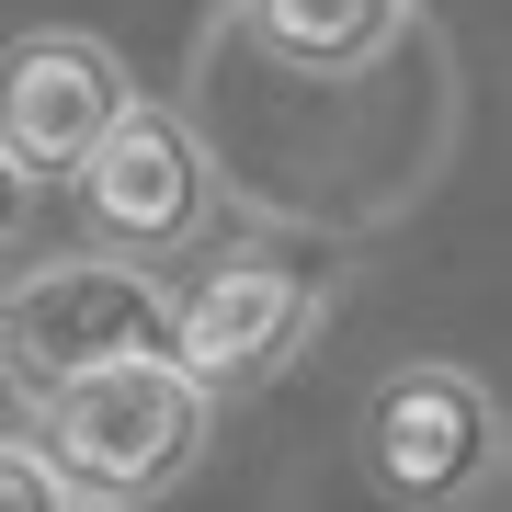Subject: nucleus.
<instances>
[{"label": "nucleus", "mask_w": 512, "mask_h": 512, "mask_svg": "<svg viewBox=\"0 0 512 512\" xmlns=\"http://www.w3.org/2000/svg\"><path fill=\"white\" fill-rule=\"evenodd\" d=\"M35 410H46L57 490H103V501H137V490H160V478H183L194 444H205V387L171 365V353L92 365V376H69Z\"/></svg>", "instance_id": "f257e3e1"}, {"label": "nucleus", "mask_w": 512, "mask_h": 512, "mask_svg": "<svg viewBox=\"0 0 512 512\" xmlns=\"http://www.w3.org/2000/svg\"><path fill=\"white\" fill-rule=\"evenodd\" d=\"M137 353H171V296L126 262H46L0 296V365L23 399H57L69 376L137 365Z\"/></svg>", "instance_id": "f03ea898"}, {"label": "nucleus", "mask_w": 512, "mask_h": 512, "mask_svg": "<svg viewBox=\"0 0 512 512\" xmlns=\"http://www.w3.org/2000/svg\"><path fill=\"white\" fill-rule=\"evenodd\" d=\"M319 319V285L296 274V262H217L183 308H171V365L194 387H239V376H274L296 342H308Z\"/></svg>", "instance_id": "7ed1b4c3"}, {"label": "nucleus", "mask_w": 512, "mask_h": 512, "mask_svg": "<svg viewBox=\"0 0 512 512\" xmlns=\"http://www.w3.org/2000/svg\"><path fill=\"white\" fill-rule=\"evenodd\" d=\"M114 114H126V69L92 35H23L0 57V160L12 171H80Z\"/></svg>", "instance_id": "20e7f679"}, {"label": "nucleus", "mask_w": 512, "mask_h": 512, "mask_svg": "<svg viewBox=\"0 0 512 512\" xmlns=\"http://www.w3.org/2000/svg\"><path fill=\"white\" fill-rule=\"evenodd\" d=\"M376 478L399 501H421V512H444V501H467L478 478H490V444H501V421H490V399H478V376H456V365H410L399 387L376 399Z\"/></svg>", "instance_id": "39448f33"}, {"label": "nucleus", "mask_w": 512, "mask_h": 512, "mask_svg": "<svg viewBox=\"0 0 512 512\" xmlns=\"http://www.w3.org/2000/svg\"><path fill=\"white\" fill-rule=\"evenodd\" d=\"M80 205H92L103 239H126V251H160V239H183L205 217V148L171 126V114H114V126L80 148Z\"/></svg>", "instance_id": "423d86ee"}, {"label": "nucleus", "mask_w": 512, "mask_h": 512, "mask_svg": "<svg viewBox=\"0 0 512 512\" xmlns=\"http://www.w3.org/2000/svg\"><path fill=\"white\" fill-rule=\"evenodd\" d=\"M251 12V35L285 57V69L308 80H342V69H376L387 46H399L410 0H239Z\"/></svg>", "instance_id": "0eeeda50"}, {"label": "nucleus", "mask_w": 512, "mask_h": 512, "mask_svg": "<svg viewBox=\"0 0 512 512\" xmlns=\"http://www.w3.org/2000/svg\"><path fill=\"white\" fill-rule=\"evenodd\" d=\"M0 512H69L57 467H46V456H23V444H0Z\"/></svg>", "instance_id": "6e6552de"}, {"label": "nucleus", "mask_w": 512, "mask_h": 512, "mask_svg": "<svg viewBox=\"0 0 512 512\" xmlns=\"http://www.w3.org/2000/svg\"><path fill=\"white\" fill-rule=\"evenodd\" d=\"M0 228H12V160H0Z\"/></svg>", "instance_id": "1a4fd4ad"}, {"label": "nucleus", "mask_w": 512, "mask_h": 512, "mask_svg": "<svg viewBox=\"0 0 512 512\" xmlns=\"http://www.w3.org/2000/svg\"><path fill=\"white\" fill-rule=\"evenodd\" d=\"M69 512H114V501H69Z\"/></svg>", "instance_id": "9d476101"}]
</instances>
